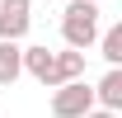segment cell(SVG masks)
I'll use <instances>...</instances> for the list:
<instances>
[{
	"mask_svg": "<svg viewBox=\"0 0 122 118\" xmlns=\"http://www.w3.org/2000/svg\"><path fill=\"white\" fill-rule=\"evenodd\" d=\"M61 38H66V47H75V52H89L99 43V5L94 0H71L61 10Z\"/></svg>",
	"mask_w": 122,
	"mask_h": 118,
	"instance_id": "cell-1",
	"label": "cell"
},
{
	"mask_svg": "<svg viewBox=\"0 0 122 118\" xmlns=\"http://www.w3.org/2000/svg\"><path fill=\"white\" fill-rule=\"evenodd\" d=\"M94 109V85L85 80H66L52 90V118H85Z\"/></svg>",
	"mask_w": 122,
	"mask_h": 118,
	"instance_id": "cell-2",
	"label": "cell"
},
{
	"mask_svg": "<svg viewBox=\"0 0 122 118\" xmlns=\"http://www.w3.org/2000/svg\"><path fill=\"white\" fill-rule=\"evenodd\" d=\"M33 29V0H0V43H19Z\"/></svg>",
	"mask_w": 122,
	"mask_h": 118,
	"instance_id": "cell-3",
	"label": "cell"
},
{
	"mask_svg": "<svg viewBox=\"0 0 122 118\" xmlns=\"http://www.w3.org/2000/svg\"><path fill=\"white\" fill-rule=\"evenodd\" d=\"M24 71H28L38 85L56 90V52H52V47H24Z\"/></svg>",
	"mask_w": 122,
	"mask_h": 118,
	"instance_id": "cell-4",
	"label": "cell"
},
{
	"mask_svg": "<svg viewBox=\"0 0 122 118\" xmlns=\"http://www.w3.org/2000/svg\"><path fill=\"white\" fill-rule=\"evenodd\" d=\"M94 109H108V113L122 109V66H108V76L94 85Z\"/></svg>",
	"mask_w": 122,
	"mask_h": 118,
	"instance_id": "cell-5",
	"label": "cell"
},
{
	"mask_svg": "<svg viewBox=\"0 0 122 118\" xmlns=\"http://www.w3.org/2000/svg\"><path fill=\"white\" fill-rule=\"evenodd\" d=\"M19 76H24V47L19 43H0V90L14 85Z\"/></svg>",
	"mask_w": 122,
	"mask_h": 118,
	"instance_id": "cell-6",
	"label": "cell"
},
{
	"mask_svg": "<svg viewBox=\"0 0 122 118\" xmlns=\"http://www.w3.org/2000/svg\"><path fill=\"white\" fill-rule=\"evenodd\" d=\"M66 80H85V52H75V47L56 52V85H66Z\"/></svg>",
	"mask_w": 122,
	"mask_h": 118,
	"instance_id": "cell-7",
	"label": "cell"
},
{
	"mask_svg": "<svg viewBox=\"0 0 122 118\" xmlns=\"http://www.w3.org/2000/svg\"><path fill=\"white\" fill-rule=\"evenodd\" d=\"M99 52H103L108 66H122V24H113V29L99 33Z\"/></svg>",
	"mask_w": 122,
	"mask_h": 118,
	"instance_id": "cell-8",
	"label": "cell"
},
{
	"mask_svg": "<svg viewBox=\"0 0 122 118\" xmlns=\"http://www.w3.org/2000/svg\"><path fill=\"white\" fill-rule=\"evenodd\" d=\"M85 118H117V113H108V109H89Z\"/></svg>",
	"mask_w": 122,
	"mask_h": 118,
	"instance_id": "cell-9",
	"label": "cell"
},
{
	"mask_svg": "<svg viewBox=\"0 0 122 118\" xmlns=\"http://www.w3.org/2000/svg\"><path fill=\"white\" fill-rule=\"evenodd\" d=\"M94 5H99V0H94Z\"/></svg>",
	"mask_w": 122,
	"mask_h": 118,
	"instance_id": "cell-10",
	"label": "cell"
}]
</instances>
